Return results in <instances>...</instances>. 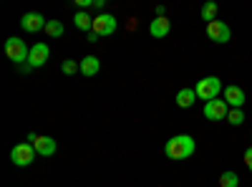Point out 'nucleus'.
<instances>
[{"mask_svg": "<svg viewBox=\"0 0 252 187\" xmlns=\"http://www.w3.org/2000/svg\"><path fill=\"white\" fill-rule=\"evenodd\" d=\"M197 152V142H194V137H189V134H177V137H172L169 142L164 144V154L169 157V159H189Z\"/></svg>", "mask_w": 252, "mask_h": 187, "instance_id": "1", "label": "nucleus"}, {"mask_svg": "<svg viewBox=\"0 0 252 187\" xmlns=\"http://www.w3.org/2000/svg\"><path fill=\"white\" fill-rule=\"evenodd\" d=\"M197 99H202L204 104L207 101H215V99H220V94L224 91V86H222V78H217V76H204L202 81H197Z\"/></svg>", "mask_w": 252, "mask_h": 187, "instance_id": "2", "label": "nucleus"}, {"mask_svg": "<svg viewBox=\"0 0 252 187\" xmlns=\"http://www.w3.org/2000/svg\"><path fill=\"white\" fill-rule=\"evenodd\" d=\"M35 147L31 142H20V144H15V147L10 150V162L15 164V167H28V164H33V159H35Z\"/></svg>", "mask_w": 252, "mask_h": 187, "instance_id": "3", "label": "nucleus"}, {"mask_svg": "<svg viewBox=\"0 0 252 187\" xmlns=\"http://www.w3.org/2000/svg\"><path fill=\"white\" fill-rule=\"evenodd\" d=\"M5 53H8V58L13 61V64H23V61H28V56H31V48L26 46V40L13 36V38L5 40Z\"/></svg>", "mask_w": 252, "mask_h": 187, "instance_id": "4", "label": "nucleus"}, {"mask_svg": "<svg viewBox=\"0 0 252 187\" xmlns=\"http://www.w3.org/2000/svg\"><path fill=\"white\" fill-rule=\"evenodd\" d=\"M116 15H111V13H98L96 18H94V26H91V31L101 38V36H114L116 33Z\"/></svg>", "mask_w": 252, "mask_h": 187, "instance_id": "5", "label": "nucleus"}, {"mask_svg": "<svg viewBox=\"0 0 252 187\" xmlns=\"http://www.w3.org/2000/svg\"><path fill=\"white\" fill-rule=\"evenodd\" d=\"M207 38L222 46L232 38V31H229V26L224 23V20H212V23H207Z\"/></svg>", "mask_w": 252, "mask_h": 187, "instance_id": "6", "label": "nucleus"}, {"mask_svg": "<svg viewBox=\"0 0 252 187\" xmlns=\"http://www.w3.org/2000/svg\"><path fill=\"white\" fill-rule=\"evenodd\" d=\"M28 142L35 147V152H38L40 157H53V154H56V150H58V144H56V139H53V137L28 134Z\"/></svg>", "mask_w": 252, "mask_h": 187, "instance_id": "7", "label": "nucleus"}, {"mask_svg": "<svg viewBox=\"0 0 252 187\" xmlns=\"http://www.w3.org/2000/svg\"><path fill=\"white\" fill-rule=\"evenodd\" d=\"M227 114H229V107L224 99H215V101L204 104V119H209V121H222V119H227Z\"/></svg>", "mask_w": 252, "mask_h": 187, "instance_id": "8", "label": "nucleus"}, {"mask_svg": "<svg viewBox=\"0 0 252 187\" xmlns=\"http://www.w3.org/2000/svg\"><path fill=\"white\" fill-rule=\"evenodd\" d=\"M48 20L40 15V13H26L23 18H20V28H23L26 33H38V31H46Z\"/></svg>", "mask_w": 252, "mask_h": 187, "instance_id": "9", "label": "nucleus"}, {"mask_svg": "<svg viewBox=\"0 0 252 187\" xmlns=\"http://www.w3.org/2000/svg\"><path fill=\"white\" fill-rule=\"evenodd\" d=\"M51 58V48L48 43H35L31 46V56H28V66L31 69H40V66H46V61Z\"/></svg>", "mask_w": 252, "mask_h": 187, "instance_id": "10", "label": "nucleus"}, {"mask_svg": "<svg viewBox=\"0 0 252 187\" xmlns=\"http://www.w3.org/2000/svg\"><path fill=\"white\" fill-rule=\"evenodd\" d=\"M222 99L227 101V107L229 109H242V104H245V91L240 89V86H224V91H222Z\"/></svg>", "mask_w": 252, "mask_h": 187, "instance_id": "11", "label": "nucleus"}, {"mask_svg": "<svg viewBox=\"0 0 252 187\" xmlns=\"http://www.w3.org/2000/svg\"><path fill=\"white\" fill-rule=\"evenodd\" d=\"M169 31H172V23H169V18H154L152 20V26H149V33L154 36V38H164V36H169Z\"/></svg>", "mask_w": 252, "mask_h": 187, "instance_id": "12", "label": "nucleus"}, {"mask_svg": "<svg viewBox=\"0 0 252 187\" xmlns=\"http://www.w3.org/2000/svg\"><path fill=\"white\" fill-rule=\"evenodd\" d=\"M101 71V61L96 56H86V58H81V74L83 76H96Z\"/></svg>", "mask_w": 252, "mask_h": 187, "instance_id": "13", "label": "nucleus"}, {"mask_svg": "<svg viewBox=\"0 0 252 187\" xmlns=\"http://www.w3.org/2000/svg\"><path fill=\"white\" fill-rule=\"evenodd\" d=\"M197 101V91L194 89H179L177 91V107L179 109H189Z\"/></svg>", "mask_w": 252, "mask_h": 187, "instance_id": "14", "label": "nucleus"}, {"mask_svg": "<svg viewBox=\"0 0 252 187\" xmlns=\"http://www.w3.org/2000/svg\"><path fill=\"white\" fill-rule=\"evenodd\" d=\"M73 26L78 28V31H89L91 33V26H94V18L86 13V10H78L76 13V18H73Z\"/></svg>", "mask_w": 252, "mask_h": 187, "instance_id": "15", "label": "nucleus"}, {"mask_svg": "<svg viewBox=\"0 0 252 187\" xmlns=\"http://www.w3.org/2000/svg\"><path fill=\"white\" fill-rule=\"evenodd\" d=\"M220 187H240V175L232 172V170L222 172V177H220Z\"/></svg>", "mask_w": 252, "mask_h": 187, "instance_id": "16", "label": "nucleus"}, {"mask_svg": "<svg viewBox=\"0 0 252 187\" xmlns=\"http://www.w3.org/2000/svg\"><path fill=\"white\" fill-rule=\"evenodd\" d=\"M202 20H207V23L217 20V3H204L202 5Z\"/></svg>", "mask_w": 252, "mask_h": 187, "instance_id": "17", "label": "nucleus"}, {"mask_svg": "<svg viewBox=\"0 0 252 187\" xmlns=\"http://www.w3.org/2000/svg\"><path fill=\"white\" fill-rule=\"evenodd\" d=\"M63 31H66V28H63V23H61V20H48L46 33H48L51 38H61V36H63Z\"/></svg>", "mask_w": 252, "mask_h": 187, "instance_id": "18", "label": "nucleus"}, {"mask_svg": "<svg viewBox=\"0 0 252 187\" xmlns=\"http://www.w3.org/2000/svg\"><path fill=\"white\" fill-rule=\"evenodd\" d=\"M227 121L232 124V127H240V124L245 121V112H242V109H229V114H227Z\"/></svg>", "mask_w": 252, "mask_h": 187, "instance_id": "19", "label": "nucleus"}, {"mask_svg": "<svg viewBox=\"0 0 252 187\" xmlns=\"http://www.w3.org/2000/svg\"><path fill=\"white\" fill-rule=\"evenodd\" d=\"M61 71L68 74V76H73L76 71H81V61H63V64H61Z\"/></svg>", "mask_w": 252, "mask_h": 187, "instance_id": "20", "label": "nucleus"}, {"mask_svg": "<svg viewBox=\"0 0 252 187\" xmlns=\"http://www.w3.org/2000/svg\"><path fill=\"white\" fill-rule=\"evenodd\" d=\"M242 159H245V164H247V170L252 172V147L245 150V157H242Z\"/></svg>", "mask_w": 252, "mask_h": 187, "instance_id": "21", "label": "nucleus"}, {"mask_svg": "<svg viewBox=\"0 0 252 187\" xmlns=\"http://www.w3.org/2000/svg\"><path fill=\"white\" fill-rule=\"evenodd\" d=\"M76 5H81V8H89V5H94V0H76Z\"/></svg>", "mask_w": 252, "mask_h": 187, "instance_id": "22", "label": "nucleus"}, {"mask_svg": "<svg viewBox=\"0 0 252 187\" xmlns=\"http://www.w3.org/2000/svg\"><path fill=\"white\" fill-rule=\"evenodd\" d=\"M96 40H98V36L91 31V33H89V43H96Z\"/></svg>", "mask_w": 252, "mask_h": 187, "instance_id": "23", "label": "nucleus"}]
</instances>
